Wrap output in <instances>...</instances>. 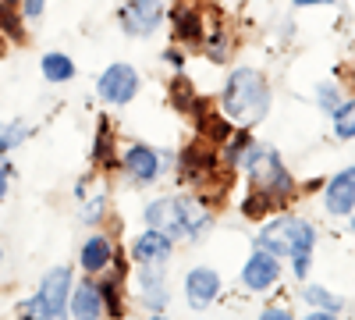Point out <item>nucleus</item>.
<instances>
[{"label": "nucleus", "mask_w": 355, "mask_h": 320, "mask_svg": "<svg viewBox=\"0 0 355 320\" xmlns=\"http://www.w3.org/2000/svg\"><path fill=\"white\" fill-rule=\"evenodd\" d=\"M334 135L338 139H355V100L334 107Z\"/></svg>", "instance_id": "4be33fe9"}, {"label": "nucleus", "mask_w": 355, "mask_h": 320, "mask_svg": "<svg viewBox=\"0 0 355 320\" xmlns=\"http://www.w3.org/2000/svg\"><path fill=\"white\" fill-rule=\"evenodd\" d=\"M306 303H309V306H316V310H327V313L341 310V299H338V296H331L327 288H320V285H309V288H306Z\"/></svg>", "instance_id": "393cba45"}, {"label": "nucleus", "mask_w": 355, "mask_h": 320, "mask_svg": "<svg viewBox=\"0 0 355 320\" xmlns=\"http://www.w3.org/2000/svg\"><path fill=\"white\" fill-rule=\"evenodd\" d=\"M139 292H142V303L150 306L153 313L164 310V303H167L164 264H142V267H139Z\"/></svg>", "instance_id": "4468645a"}, {"label": "nucleus", "mask_w": 355, "mask_h": 320, "mask_svg": "<svg viewBox=\"0 0 355 320\" xmlns=\"http://www.w3.org/2000/svg\"><path fill=\"white\" fill-rule=\"evenodd\" d=\"M256 246L274 253V256H288L295 264V274L306 278L309 274V256H313V246H316V228L302 217H277L259 231Z\"/></svg>", "instance_id": "7ed1b4c3"}, {"label": "nucleus", "mask_w": 355, "mask_h": 320, "mask_svg": "<svg viewBox=\"0 0 355 320\" xmlns=\"http://www.w3.org/2000/svg\"><path fill=\"white\" fill-rule=\"evenodd\" d=\"M352 228H355V210H352Z\"/></svg>", "instance_id": "c9c22d12"}, {"label": "nucleus", "mask_w": 355, "mask_h": 320, "mask_svg": "<svg viewBox=\"0 0 355 320\" xmlns=\"http://www.w3.org/2000/svg\"><path fill=\"white\" fill-rule=\"evenodd\" d=\"M0 260H4V253H0Z\"/></svg>", "instance_id": "e433bc0d"}, {"label": "nucleus", "mask_w": 355, "mask_h": 320, "mask_svg": "<svg viewBox=\"0 0 355 320\" xmlns=\"http://www.w3.org/2000/svg\"><path fill=\"white\" fill-rule=\"evenodd\" d=\"M164 61L167 65H174V68H182L185 61H182V53H178V50H164Z\"/></svg>", "instance_id": "7c9ffc66"}, {"label": "nucleus", "mask_w": 355, "mask_h": 320, "mask_svg": "<svg viewBox=\"0 0 355 320\" xmlns=\"http://www.w3.org/2000/svg\"><path fill=\"white\" fill-rule=\"evenodd\" d=\"M40 68H43L46 82H71L75 78V61L68 53H46L40 61Z\"/></svg>", "instance_id": "a211bd4d"}, {"label": "nucleus", "mask_w": 355, "mask_h": 320, "mask_svg": "<svg viewBox=\"0 0 355 320\" xmlns=\"http://www.w3.org/2000/svg\"><path fill=\"white\" fill-rule=\"evenodd\" d=\"M8 178H11V167H8L4 160H0V199L8 196Z\"/></svg>", "instance_id": "c756f323"}, {"label": "nucleus", "mask_w": 355, "mask_h": 320, "mask_svg": "<svg viewBox=\"0 0 355 320\" xmlns=\"http://www.w3.org/2000/svg\"><path fill=\"white\" fill-rule=\"evenodd\" d=\"M28 139V125H21V121H11V125H0V153H8V150H15L18 142H25Z\"/></svg>", "instance_id": "b1692460"}, {"label": "nucleus", "mask_w": 355, "mask_h": 320, "mask_svg": "<svg viewBox=\"0 0 355 320\" xmlns=\"http://www.w3.org/2000/svg\"><path fill=\"white\" fill-rule=\"evenodd\" d=\"M210 221L214 217L192 196H164L146 207V228H157L171 239H199Z\"/></svg>", "instance_id": "f03ea898"}, {"label": "nucleus", "mask_w": 355, "mask_h": 320, "mask_svg": "<svg viewBox=\"0 0 355 320\" xmlns=\"http://www.w3.org/2000/svg\"><path fill=\"white\" fill-rule=\"evenodd\" d=\"M259 320H295V317H291L284 306H270V310H263V317H259Z\"/></svg>", "instance_id": "c85d7f7f"}, {"label": "nucleus", "mask_w": 355, "mask_h": 320, "mask_svg": "<svg viewBox=\"0 0 355 320\" xmlns=\"http://www.w3.org/2000/svg\"><path fill=\"white\" fill-rule=\"evenodd\" d=\"M93 160L100 167H114L117 157H114V132H110V121L100 118V132H96V142H93Z\"/></svg>", "instance_id": "6ab92c4d"}, {"label": "nucleus", "mask_w": 355, "mask_h": 320, "mask_svg": "<svg viewBox=\"0 0 355 320\" xmlns=\"http://www.w3.org/2000/svg\"><path fill=\"white\" fill-rule=\"evenodd\" d=\"M150 320H164V317H160V313H153V317H150Z\"/></svg>", "instance_id": "f704fd0d"}, {"label": "nucleus", "mask_w": 355, "mask_h": 320, "mask_svg": "<svg viewBox=\"0 0 355 320\" xmlns=\"http://www.w3.org/2000/svg\"><path fill=\"white\" fill-rule=\"evenodd\" d=\"M114 256H117V253H114L110 239H107V235H93V239H85V242H82V249H78V264H82L85 274H100V271L110 267V260H114Z\"/></svg>", "instance_id": "dca6fc26"}, {"label": "nucleus", "mask_w": 355, "mask_h": 320, "mask_svg": "<svg viewBox=\"0 0 355 320\" xmlns=\"http://www.w3.org/2000/svg\"><path fill=\"white\" fill-rule=\"evenodd\" d=\"M245 167H249V185H252V192H263V196H270V199H277V203L288 199V192H291V174H288V167L277 160L274 150L249 146Z\"/></svg>", "instance_id": "20e7f679"}, {"label": "nucleus", "mask_w": 355, "mask_h": 320, "mask_svg": "<svg viewBox=\"0 0 355 320\" xmlns=\"http://www.w3.org/2000/svg\"><path fill=\"white\" fill-rule=\"evenodd\" d=\"M68 313L75 320H100L103 317V292H100V285L82 281L71 292V299H68Z\"/></svg>", "instance_id": "ddd939ff"}, {"label": "nucleus", "mask_w": 355, "mask_h": 320, "mask_svg": "<svg viewBox=\"0 0 355 320\" xmlns=\"http://www.w3.org/2000/svg\"><path fill=\"white\" fill-rule=\"evenodd\" d=\"M327 210L331 214H352L355 210V167H345L327 182Z\"/></svg>", "instance_id": "2eb2a0df"}, {"label": "nucleus", "mask_w": 355, "mask_h": 320, "mask_svg": "<svg viewBox=\"0 0 355 320\" xmlns=\"http://www.w3.org/2000/svg\"><path fill=\"white\" fill-rule=\"evenodd\" d=\"M171 28L178 43H202V15L192 4H178L171 11Z\"/></svg>", "instance_id": "f3484780"}, {"label": "nucleus", "mask_w": 355, "mask_h": 320, "mask_svg": "<svg viewBox=\"0 0 355 320\" xmlns=\"http://www.w3.org/2000/svg\"><path fill=\"white\" fill-rule=\"evenodd\" d=\"M274 207H277V199L263 196V192H252V196L242 203V214H245L249 221H259V217H266V210H274Z\"/></svg>", "instance_id": "5701e85b"}, {"label": "nucleus", "mask_w": 355, "mask_h": 320, "mask_svg": "<svg viewBox=\"0 0 355 320\" xmlns=\"http://www.w3.org/2000/svg\"><path fill=\"white\" fill-rule=\"evenodd\" d=\"M309 320H334V313H327V310H320V313H309Z\"/></svg>", "instance_id": "2f4dec72"}, {"label": "nucleus", "mask_w": 355, "mask_h": 320, "mask_svg": "<svg viewBox=\"0 0 355 320\" xmlns=\"http://www.w3.org/2000/svg\"><path fill=\"white\" fill-rule=\"evenodd\" d=\"M299 8H313V4H331V0H295Z\"/></svg>", "instance_id": "473e14b6"}, {"label": "nucleus", "mask_w": 355, "mask_h": 320, "mask_svg": "<svg viewBox=\"0 0 355 320\" xmlns=\"http://www.w3.org/2000/svg\"><path fill=\"white\" fill-rule=\"evenodd\" d=\"M249 146H252V139H249V132L242 128V132H234L227 142H224V153H220V164H227V171L239 164V160H245V153H249Z\"/></svg>", "instance_id": "aec40b11"}, {"label": "nucleus", "mask_w": 355, "mask_h": 320, "mask_svg": "<svg viewBox=\"0 0 355 320\" xmlns=\"http://www.w3.org/2000/svg\"><path fill=\"white\" fill-rule=\"evenodd\" d=\"M217 164H220V157L206 146V142H192V146L182 153V178L206 185V182L217 178Z\"/></svg>", "instance_id": "1a4fd4ad"}, {"label": "nucleus", "mask_w": 355, "mask_h": 320, "mask_svg": "<svg viewBox=\"0 0 355 320\" xmlns=\"http://www.w3.org/2000/svg\"><path fill=\"white\" fill-rule=\"evenodd\" d=\"M96 93L107 103H132L139 93V71L132 65H110L96 82Z\"/></svg>", "instance_id": "423d86ee"}, {"label": "nucleus", "mask_w": 355, "mask_h": 320, "mask_svg": "<svg viewBox=\"0 0 355 320\" xmlns=\"http://www.w3.org/2000/svg\"><path fill=\"white\" fill-rule=\"evenodd\" d=\"M171 103L182 110V114H196L199 96H196V90H192L185 78H174V82H171Z\"/></svg>", "instance_id": "412c9836"}, {"label": "nucleus", "mask_w": 355, "mask_h": 320, "mask_svg": "<svg viewBox=\"0 0 355 320\" xmlns=\"http://www.w3.org/2000/svg\"><path fill=\"white\" fill-rule=\"evenodd\" d=\"M217 292H220L217 271H210V267H192V271H189V278H185V299H189L192 310L210 306V303L217 299Z\"/></svg>", "instance_id": "f8f14e48"}, {"label": "nucleus", "mask_w": 355, "mask_h": 320, "mask_svg": "<svg viewBox=\"0 0 355 320\" xmlns=\"http://www.w3.org/2000/svg\"><path fill=\"white\" fill-rule=\"evenodd\" d=\"M121 164H125L128 178H132L135 185H150V182H157V178H160V171H164L167 157H164V153H157L153 146H146V142H135V146H128V150H125Z\"/></svg>", "instance_id": "6e6552de"}, {"label": "nucleus", "mask_w": 355, "mask_h": 320, "mask_svg": "<svg viewBox=\"0 0 355 320\" xmlns=\"http://www.w3.org/2000/svg\"><path fill=\"white\" fill-rule=\"evenodd\" d=\"M171 253H174V239L164 235V231H157V228H146L132 242V256L139 260V264H167Z\"/></svg>", "instance_id": "9b49d317"}, {"label": "nucleus", "mask_w": 355, "mask_h": 320, "mask_svg": "<svg viewBox=\"0 0 355 320\" xmlns=\"http://www.w3.org/2000/svg\"><path fill=\"white\" fill-rule=\"evenodd\" d=\"M0 33H4L8 40H15V43H21V15H15L8 4H0Z\"/></svg>", "instance_id": "a878e982"}, {"label": "nucleus", "mask_w": 355, "mask_h": 320, "mask_svg": "<svg viewBox=\"0 0 355 320\" xmlns=\"http://www.w3.org/2000/svg\"><path fill=\"white\" fill-rule=\"evenodd\" d=\"M220 110L231 121L239 125H256L266 118L270 110V90H266V78L256 68H239L231 71L220 93Z\"/></svg>", "instance_id": "f257e3e1"}, {"label": "nucleus", "mask_w": 355, "mask_h": 320, "mask_svg": "<svg viewBox=\"0 0 355 320\" xmlns=\"http://www.w3.org/2000/svg\"><path fill=\"white\" fill-rule=\"evenodd\" d=\"M0 4H8V8H15V4H18V0H0Z\"/></svg>", "instance_id": "72a5a7b5"}, {"label": "nucleus", "mask_w": 355, "mask_h": 320, "mask_svg": "<svg viewBox=\"0 0 355 320\" xmlns=\"http://www.w3.org/2000/svg\"><path fill=\"white\" fill-rule=\"evenodd\" d=\"M316 96H320V107H323V110H334V107H338L334 85H320V93H316Z\"/></svg>", "instance_id": "cd10ccee"}, {"label": "nucleus", "mask_w": 355, "mask_h": 320, "mask_svg": "<svg viewBox=\"0 0 355 320\" xmlns=\"http://www.w3.org/2000/svg\"><path fill=\"white\" fill-rule=\"evenodd\" d=\"M117 18H121V28L128 36H150L164 22V0H132Z\"/></svg>", "instance_id": "0eeeda50"}, {"label": "nucleus", "mask_w": 355, "mask_h": 320, "mask_svg": "<svg viewBox=\"0 0 355 320\" xmlns=\"http://www.w3.org/2000/svg\"><path fill=\"white\" fill-rule=\"evenodd\" d=\"M277 278H281V264H277V256L266 253V249H256L242 267V281H245V288H252V292L270 288Z\"/></svg>", "instance_id": "9d476101"}, {"label": "nucleus", "mask_w": 355, "mask_h": 320, "mask_svg": "<svg viewBox=\"0 0 355 320\" xmlns=\"http://www.w3.org/2000/svg\"><path fill=\"white\" fill-rule=\"evenodd\" d=\"M43 8H46V0H21V18L36 22V18H43Z\"/></svg>", "instance_id": "bb28decb"}, {"label": "nucleus", "mask_w": 355, "mask_h": 320, "mask_svg": "<svg viewBox=\"0 0 355 320\" xmlns=\"http://www.w3.org/2000/svg\"><path fill=\"white\" fill-rule=\"evenodd\" d=\"M68 299H71V271L53 267L46 271L40 292L28 299L25 320H68Z\"/></svg>", "instance_id": "39448f33"}]
</instances>
